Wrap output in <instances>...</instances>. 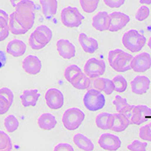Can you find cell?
Masks as SVG:
<instances>
[{"instance_id": "obj_1", "label": "cell", "mask_w": 151, "mask_h": 151, "mask_svg": "<svg viewBox=\"0 0 151 151\" xmlns=\"http://www.w3.org/2000/svg\"><path fill=\"white\" fill-rule=\"evenodd\" d=\"M15 9L9 17V31L14 35L25 34L34 24L36 5L30 0H21Z\"/></svg>"}, {"instance_id": "obj_2", "label": "cell", "mask_w": 151, "mask_h": 151, "mask_svg": "<svg viewBox=\"0 0 151 151\" xmlns=\"http://www.w3.org/2000/svg\"><path fill=\"white\" fill-rule=\"evenodd\" d=\"M132 56L121 49L112 50L109 52L108 61L110 67L119 73H124L131 70L130 63Z\"/></svg>"}, {"instance_id": "obj_3", "label": "cell", "mask_w": 151, "mask_h": 151, "mask_svg": "<svg viewBox=\"0 0 151 151\" xmlns=\"http://www.w3.org/2000/svg\"><path fill=\"white\" fill-rule=\"evenodd\" d=\"M146 37L136 29H130L122 36L124 47L133 53L141 51L146 44Z\"/></svg>"}, {"instance_id": "obj_4", "label": "cell", "mask_w": 151, "mask_h": 151, "mask_svg": "<svg viewBox=\"0 0 151 151\" xmlns=\"http://www.w3.org/2000/svg\"><path fill=\"white\" fill-rule=\"evenodd\" d=\"M85 119V113L78 108H70L64 113L62 122L64 127L70 131L77 129L83 123Z\"/></svg>"}, {"instance_id": "obj_5", "label": "cell", "mask_w": 151, "mask_h": 151, "mask_svg": "<svg viewBox=\"0 0 151 151\" xmlns=\"http://www.w3.org/2000/svg\"><path fill=\"white\" fill-rule=\"evenodd\" d=\"M83 103L88 110L94 112L103 108L106 103V99L101 91L91 88L88 90L84 95Z\"/></svg>"}, {"instance_id": "obj_6", "label": "cell", "mask_w": 151, "mask_h": 151, "mask_svg": "<svg viewBox=\"0 0 151 151\" xmlns=\"http://www.w3.org/2000/svg\"><path fill=\"white\" fill-rule=\"evenodd\" d=\"M60 19L64 26L67 27L74 28L78 27L82 24L84 16L79 12L77 8L68 6L62 10Z\"/></svg>"}, {"instance_id": "obj_7", "label": "cell", "mask_w": 151, "mask_h": 151, "mask_svg": "<svg viewBox=\"0 0 151 151\" xmlns=\"http://www.w3.org/2000/svg\"><path fill=\"white\" fill-rule=\"evenodd\" d=\"M106 70V64L103 60L95 58H90L84 66V73L90 79L98 78L104 75Z\"/></svg>"}, {"instance_id": "obj_8", "label": "cell", "mask_w": 151, "mask_h": 151, "mask_svg": "<svg viewBox=\"0 0 151 151\" xmlns=\"http://www.w3.org/2000/svg\"><path fill=\"white\" fill-rule=\"evenodd\" d=\"M131 69L134 72L144 73L151 67V56L147 52L137 55L133 57L130 63Z\"/></svg>"}, {"instance_id": "obj_9", "label": "cell", "mask_w": 151, "mask_h": 151, "mask_svg": "<svg viewBox=\"0 0 151 151\" xmlns=\"http://www.w3.org/2000/svg\"><path fill=\"white\" fill-rule=\"evenodd\" d=\"M47 106L52 110H58L64 106V94L58 88H49L45 95Z\"/></svg>"}, {"instance_id": "obj_10", "label": "cell", "mask_w": 151, "mask_h": 151, "mask_svg": "<svg viewBox=\"0 0 151 151\" xmlns=\"http://www.w3.org/2000/svg\"><path fill=\"white\" fill-rule=\"evenodd\" d=\"M110 16V27L109 31L117 32L123 29L126 24L130 21V17L122 12H115L109 14Z\"/></svg>"}, {"instance_id": "obj_11", "label": "cell", "mask_w": 151, "mask_h": 151, "mask_svg": "<svg viewBox=\"0 0 151 151\" xmlns=\"http://www.w3.org/2000/svg\"><path fill=\"white\" fill-rule=\"evenodd\" d=\"M151 116V109L146 105H137L133 109L130 123L140 125L146 122Z\"/></svg>"}, {"instance_id": "obj_12", "label": "cell", "mask_w": 151, "mask_h": 151, "mask_svg": "<svg viewBox=\"0 0 151 151\" xmlns=\"http://www.w3.org/2000/svg\"><path fill=\"white\" fill-rule=\"evenodd\" d=\"M100 147L106 150H117L121 147L120 139L118 136L110 133H104L98 139Z\"/></svg>"}, {"instance_id": "obj_13", "label": "cell", "mask_w": 151, "mask_h": 151, "mask_svg": "<svg viewBox=\"0 0 151 151\" xmlns=\"http://www.w3.org/2000/svg\"><path fill=\"white\" fill-rule=\"evenodd\" d=\"M57 50L59 55L64 59H70L76 55V48L71 42L67 40H58L56 43Z\"/></svg>"}, {"instance_id": "obj_14", "label": "cell", "mask_w": 151, "mask_h": 151, "mask_svg": "<svg viewBox=\"0 0 151 151\" xmlns=\"http://www.w3.org/2000/svg\"><path fill=\"white\" fill-rule=\"evenodd\" d=\"M150 80L145 76H137L131 82L132 91L136 94H144L148 91Z\"/></svg>"}, {"instance_id": "obj_15", "label": "cell", "mask_w": 151, "mask_h": 151, "mask_svg": "<svg viewBox=\"0 0 151 151\" xmlns=\"http://www.w3.org/2000/svg\"><path fill=\"white\" fill-rule=\"evenodd\" d=\"M22 67L28 74L36 75L41 71L42 62L38 57L29 55L23 60Z\"/></svg>"}, {"instance_id": "obj_16", "label": "cell", "mask_w": 151, "mask_h": 151, "mask_svg": "<svg viewBox=\"0 0 151 151\" xmlns=\"http://www.w3.org/2000/svg\"><path fill=\"white\" fill-rule=\"evenodd\" d=\"M130 121L121 113L112 114L110 121V130L115 132H124L130 125Z\"/></svg>"}, {"instance_id": "obj_17", "label": "cell", "mask_w": 151, "mask_h": 151, "mask_svg": "<svg viewBox=\"0 0 151 151\" xmlns=\"http://www.w3.org/2000/svg\"><path fill=\"white\" fill-rule=\"evenodd\" d=\"M49 42L45 34L39 29H36L29 38V45L34 50L43 48Z\"/></svg>"}, {"instance_id": "obj_18", "label": "cell", "mask_w": 151, "mask_h": 151, "mask_svg": "<svg viewBox=\"0 0 151 151\" xmlns=\"http://www.w3.org/2000/svg\"><path fill=\"white\" fill-rule=\"evenodd\" d=\"M92 26L98 31L108 30L110 27V16L106 12H100L92 19Z\"/></svg>"}, {"instance_id": "obj_19", "label": "cell", "mask_w": 151, "mask_h": 151, "mask_svg": "<svg viewBox=\"0 0 151 151\" xmlns=\"http://www.w3.org/2000/svg\"><path fill=\"white\" fill-rule=\"evenodd\" d=\"M79 42L84 52L86 53L93 54L98 50L99 45L95 39L88 37L86 33H80L79 36Z\"/></svg>"}, {"instance_id": "obj_20", "label": "cell", "mask_w": 151, "mask_h": 151, "mask_svg": "<svg viewBox=\"0 0 151 151\" xmlns=\"http://www.w3.org/2000/svg\"><path fill=\"white\" fill-rule=\"evenodd\" d=\"M27 50L26 44L20 40H13L9 42L6 52L14 58L22 56Z\"/></svg>"}, {"instance_id": "obj_21", "label": "cell", "mask_w": 151, "mask_h": 151, "mask_svg": "<svg viewBox=\"0 0 151 151\" xmlns=\"http://www.w3.org/2000/svg\"><path fill=\"white\" fill-rule=\"evenodd\" d=\"M40 97V94L38 92L37 89H31L24 91V93L20 96V98L23 106L24 107H28V106H36Z\"/></svg>"}, {"instance_id": "obj_22", "label": "cell", "mask_w": 151, "mask_h": 151, "mask_svg": "<svg viewBox=\"0 0 151 151\" xmlns=\"http://www.w3.org/2000/svg\"><path fill=\"white\" fill-rule=\"evenodd\" d=\"M38 125H39L40 129H43V130H52L57 125L56 118H55V116L52 115V113H43L39 117Z\"/></svg>"}, {"instance_id": "obj_23", "label": "cell", "mask_w": 151, "mask_h": 151, "mask_svg": "<svg viewBox=\"0 0 151 151\" xmlns=\"http://www.w3.org/2000/svg\"><path fill=\"white\" fill-rule=\"evenodd\" d=\"M73 142L79 149L83 150L91 151L94 148V144L91 140L80 133H78L74 135Z\"/></svg>"}, {"instance_id": "obj_24", "label": "cell", "mask_w": 151, "mask_h": 151, "mask_svg": "<svg viewBox=\"0 0 151 151\" xmlns=\"http://www.w3.org/2000/svg\"><path fill=\"white\" fill-rule=\"evenodd\" d=\"M43 14L48 19L51 18L56 14L58 10V1L57 0H40Z\"/></svg>"}, {"instance_id": "obj_25", "label": "cell", "mask_w": 151, "mask_h": 151, "mask_svg": "<svg viewBox=\"0 0 151 151\" xmlns=\"http://www.w3.org/2000/svg\"><path fill=\"white\" fill-rule=\"evenodd\" d=\"M74 88L76 89L79 90H85L88 89L90 88V84H91V79L88 77L87 76L82 73L77 78H76L72 83H70Z\"/></svg>"}, {"instance_id": "obj_26", "label": "cell", "mask_w": 151, "mask_h": 151, "mask_svg": "<svg viewBox=\"0 0 151 151\" xmlns=\"http://www.w3.org/2000/svg\"><path fill=\"white\" fill-rule=\"evenodd\" d=\"M112 114L109 113H101L98 114L95 119V123L99 129L103 130L110 129Z\"/></svg>"}, {"instance_id": "obj_27", "label": "cell", "mask_w": 151, "mask_h": 151, "mask_svg": "<svg viewBox=\"0 0 151 151\" xmlns=\"http://www.w3.org/2000/svg\"><path fill=\"white\" fill-rule=\"evenodd\" d=\"M81 69L77 65L72 64L70 65L65 69L64 71V77L68 81L69 83H71L76 78H77L81 73H82Z\"/></svg>"}, {"instance_id": "obj_28", "label": "cell", "mask_w": 151, "mask_h": 151, "mask_svg": "<svg viewBox=\"0 0 151 151\" xmlns=\"http://www.w3.org/2000/svg\"><path fill=\"white\" fill-rule=\"evenodd\" d=\"M113 87H114V91L116 92L122 93L126 90L128 86V83L126 79L124 78V76L121 75H118L113 79Z\"/></svg>"}, {"instance_id": "obj_29", "label": "cell", "mask_w": 151, "mask_h": 151, "mask_svg": "<svg viewBox=\"0 0 151 151\" xmlns=\"http://www.w3.org/2000/svg\"><path fill=\"white\" fill-rule=\"evenodd\" d=\"M4 125L7 132L9 133H12L18 129L19 122L14 115H9L5 119Z\"/></svg>"}, {"instance_id": "obj_30", "label": "cell", "mask_w": 151, "mask_h": 151, "mask_svg": "<svg viewBox=\"0 0 151 151\" xmlns=\"http://www.w3.org/2000/svg\"><path fill=\"white\" fill-rule=\"evenodd\" d=\"M12 150L11 138L6 133L0 130V151H11Z\"/></svg>"}, {"instance_id": "obj_31", "label": "cell", "mask_w": 151, "mask_h": 151, "mask_svg": "<svg viewBox=\"0 0 151 151\" xmlns=\"http://www.w3.org/2000/svg\"><path fill=\"white\" fill-rule=\"evenodd\" d=\"M100 0H80L81 7L86 13H92L98 8Z\"/></svg>"}, {"instance_id": "obj_32", "label": "cell", "mask_w": 151, "mask_h": 151, "mask_svg": "<svg viewBox=\"0 0 151 151\" xmlns=\"http://www.w3.org/2000/svg\"><path fill=\"white\" fill-rule=\"evenodd\" d=\"M139 136L142 140L151 142V122L144 125L140 129Z\"/></svg>"}, {"instance_id": "obj_33", "label": "cell", "mask_w": 151, "mask_h": 151, "mask_svg": "<svg viewBox=\"0 0 151 151\" xmlns=\"http://www.w3.org/2000/svg\"><path fill=\"white\" fill-rule=\"evenodd\" d=\"M113 104L115 105L116 110L118 113L121 111L123 108H125V106H127L128 105H129L127 102V100L126 98H122L120 95H116L115 97V99L113 101Z\"/></svg>"}, {"instance_id": "obj_34", "label": "cell", "mask_w": 151, "mask_h": 151, "mask_svg": "<svg viewBox=\"0 0 151 151\" xmlns=\"http://www.w3.org/2000/svg\"><path fill=\"white\" fill-rule=\"evenodd\" d=\"M147 143L141 142L138 140H134L132 144L128 146V149L132 151H145L146 150Z\"/></svg>"}, {"instance_id": "obj_35", "label": "cell", "mask_w": 151, "mask_h": 151, "mask_svg": "<svg viewBox=\"0 0 151 151\" xmlns=\"http://www.w3.org/2000/svg\"><path fill=\"white\" fill-rule=\"evenodd\" d=\"M150 15V9L147 6H141L135 14V18L138 21H143L146 20Z\"/></svg>"}, {"instance_id": "obj_36", "label": "cell", "mask_w": 151, "mask_h": 151, "mask_svg": "<svg viewBox=\"0 0 151 151\" xmlns=\"http://www.w3.org/2000/svg\"><path fill=\"white\" fill-rule=\"evenodd\" d=\"M12 103L5 97L0 95V115H3L9 111Z\"/></svg>"}, {"instance_id": "obj_37", "label": "cell", "mask_w": 151, "mask_h": 151, "mask_svg": "<svg viewBox=\"0 0 151 151\" xmlns=\"http://www.w3.org/2000/svg\"><path fill=\"white\" fill-rule=\"evenodd\" d=\"M91 84L90 87L92 86L93 88L98 90L100 91H104V81L105 78H94V79H91Z\"/></svg>"}, {"instance_id": "obj_38", "label": "cell", "mask_w": 151, "mask_h": 151, "mask_svg": "<svg viewBox=\"0 0 151 151\" xmlns=\"http://www.w3.org/2000/svg\"><path fill=\"white\" fill-rule=\"evenodd\" d=\"M9 16L3 10L0 9V27H9Z\"/></svg>"}, {"instance_id": "obj_39", "label": "cell", "mask_w": 151, "mask_h": 151, "mask_svg": "<svg viewBox=\"0 0 151 151\" xmlns=\"http://www.w3.org/2000/svg\"><path fill=\"white\" fill-rule=\"evenodd\" d=\"M114 91V87H113V81L110 80V79H106L105 78L104 81V92L106 95H110Z\"/></svg>"}, {"instance_id": "obj_40", "label": "cell", "mask_w": 151, "mask_h": 151, "mask_svg": "<svg viewBox=\"0 0 151 151\" xmlns=\"http://www.w3.org/2000/svg\"><path fill=\"white\" fill-rule=\"evenodd\" d=\"M125 0H104V3L108 7L113 8V9H117L121 7L124 3Z\"/></svg>"}, {"instance_id": "obj_41", "label": "cell", "mask_w": 151, "mask_h": 151, "mask_svg": "<svg viewBox=\"0 0 151 151\" xmlns=\"http://www.w3.org/2000/svg\"><path fill=\"white\" fill-rule=\"evenodd\" d=\"M0 95L5 97L12 103H13V101H14V94H13L12 90L8 88H1L0 89Z\"/></svg>"}, {"instance_id": "obj_42", "label": "cell", "mask_w": 151, "mask_h": 151, "mask_svg": "<svg viewBox=\"0 0 151 151\" xmlns=\"http://www.w3.org/2000/svg\"><path fill=\"white\" fill-rule=\"evenodd\" d=\"M37 29H39V30H40L41 32H42L44 34H45V36H46L47 39H48V41H51L52 39V31L51 30V29H50L48 27H47L46 25H41V26H39L37 28H36Z\"/></svg>"}, {"instance_id": "obj_43", "label": "cell", "mask_w": 151, "mask_h": 151, "mask_svg": "<svg viewBox=\"0 0 151 151\" xmlns=\"http://www.w3.org/2000/svg\"><path fill=\"white\" fill-rule=\"evenodd\" d=\"M134 107V105H128L127 106H125V108L122 109L120 112L119 113H121L123 116H125L126 118H128L129 119V121L131 120V118H132V113H133V109Z\"/></svg>"}, {"instance_id": "obj_44", "label": "cell", "mask_w": 151, "mask_h": 151, "mask_svg": "<svg viewBox=\"0 0 151 151\" xmlns=\"http://www.w3.org/2000/svg\"><path fill=\"white\" fill-rule=\"evenodd\" d=\"M55 151H73L74 149L70 144H67V143H60L56 145L55 147Z\"/></svg>"}, {"instance_id": "obj_45", "label": "cell", "mask_w": 151, "mask_h": 151, "mask_svg": "<svg viewBox=\"0 0 151 151\" xmlns=\"http://www.w3.org/2000/svg\"><path fill=\"white\" fill-rule=\"evenodd\" d=\"M9 35V27H0V42L6 40Z\"/></svg>"}, {"instance_id": "obj_46", "label": "cell", "mask_w": 151, "mask_h": 151, "mask_svg": "<svg viewBox=\"0 0 151 151\" xmlns=\"http://www.w3.org/2000/svg\"><path fill=\"white\" fill-rule=\"evenodd\" d=\"M6 60H7V58L5 56V53L3 51H0V69L5 66Z\"/></svg>"}, {"instance_id": "obj_47", "label": "cell", "mask_w": 151, "mask_h": 151, "mask_svg": "<svg viewBox=\"0 0 151 151\" xmlns=\"http://www.w3.org/2000/svg\"><path fill=\"white\" fill-rule=\"evenodd\" d=\"M140 3L145 4V5H150L151 0H140Z\"/></svg>"}, {"instance_id": "obj_48", "label": "cell", "mask_w": 151, "mask_h": 151, "mask_svg": "<svg viewBox=\"0 0 151 151\" xmlns=\"http://www.w3.org/2000/svg\"><path fill=\"white\" fill-rule=\"evenodd\" d=\"M17 1H20V0H10L11 3H12V6H13V7L15 8L16 2H17Z\"/></svg>"}, {"instance_id": "obj_49", "label": "cell", "mask_w": 151, "mask_h": 151, "mask_svg": "<svg viewBox=\"0 0 151 151\" xmlns=\"http://www.w3.org/2000/svg\"><path fill=\"white\" fill-rule=\"evenodd\" d=\"M148 46L151 49V37L149 39V41H148Z\"/></svg>"}]
</instances>
